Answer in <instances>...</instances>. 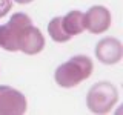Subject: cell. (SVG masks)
Returning a JSON list of instances; mask_svg holds the SVG:
<instances>
[{"label": "cell", "mask_w": 123, "mask_h": 115, "mask_svg": "<svg viewBox=\"0 0 123 115\" xmlns=\"http://www.w3.org/2000/svg\"><path fill=\"white\" fill-rule=\"evenodd\" d=\"M29 25H32V20L29 18V15L23 12L12 14V17L9 18L6 25L0 26V46L9 52L18 51L20 37Z\"/></svg>", "instance_id": "cell-3"}, {"label": "cell", "mask_w": 123, "mask_h": 115, "mask_svg": "<svg viewBox=\"0 0 123 115\" xmlns=\"http://www.w3.org/2000/svg\"><path fill=\"white\" fill-rule=\"evenodd\" d=\"M118 101V91L109 81H98L91 86L86 97L88 109L92 114H108Z\"/></svg>", "instance_id": "cell-2"}, {"label": "cell", "mask_w": 123, "mask_h": 115, "mask_svg": "<svg viewBox=\"0 0 123 115\" xmlns=\"http://www.w3.org/2000/svg\"><path fill=\"white\" fill-rule=\"evenodd\" d=\"M92 60L86 55H75L71 57L68 61L62 63L59 68L55 69V83L62 87H74L79 86L82 81H85L86 78H89L92 74Z\"/></svg>", "instance_id": "cell-1"}, {"label": "cell", "mask_w": 123, "mask_h": 115, "mask_svg": "<svg viewBox=\"0 0 123 115\" xmlns=\"http://www.w3.org/2000/svg\"><path fill=\"white\" fill-rule=\"evenodd\" d=\"M11 6H12V2H11V0H0V18L5 17V15L9 12Z\"/></svg>", "instance_id": "cell-10"}, {"label": "cell", "mask_w": 123, "mask_h": 115, "mask_svg": "<svg viewBox=\"0 0 123 115\" xmlns=\"http://www.w3.org/2000/svg\"><path fill=\"white\" fill-rule=\"evenodd\" d=\"M28 109V101L20 91L11 86H0V115H22Z\"/></svg>", "instance_id": "cell-4"}, {"label": "cell", "mask_w": 123, "mask_h": 115, "mask_svg": "<svg viewBox=\"0 0 123 115\" xmlns=\"http://www.w3.org/2000/svg\"><path fill=\"white\" fill-rule=\"evenodd\" d=\"M45 48V37L40 32V29L34 25H29L23 31L20 41H18V51L25 52L26 55H36L42 52Z\"/></svg>", "instance_id": "cell-7"}, {"label": "cell", "mask_w": 123, "mask_h": 115, "mask_svg": "<svg viewBox=\"0 0 123 115\" xmlns=\"http://www.w3.org/2000/svg\"><path fill=\"white\" fill-rule=\"evenodd\" d=\"M14 2L20 3V5H25V3H31V2H32V0H14Z\"/></svg>", "instance_id": "cell-11"}, {"label": "cell", "mask_w": 123, "mask_h": 115, "mask_svg": "<svg viewBox=\"0 0 123 115\" xmlns=\"http://www.w3.org/2000/svg\"><path fill=\"white\" fill-rule=\"evenodd\" d=\"M83 20H85V29H88L91 34H102L106 32L111 28V17L109 9L102 5L91 6L86 12H83Z\"/></svg>", "instance_id": "cell-5"}, {"label": "cell", "mask_w": 123, "mask_h": 115, "mask_svg": "<svg viewBox=\"0 0 123 115\" xmlns=\"http://www.w3.org/2000/svg\"><path fill=\"white\" fill-rule=\"evenodd\" d=\"M48 32H49V37H51L54 41H57V43H65V41L71 40V37L66 34V31L63 28L62 17H54L52 20L48 23Z\"/></svg>", "instance_id": "cell-9"}, {"label": "cell", "mask_w": 123, "mask_h": 115, "mask_svg": "<svg viewBox=\"0 0 123 115\" xmlns=\"http://www.w3.org/2000/svg\"><path fill=\"white\" fill-rule=\"evenodd\" d=\"M62 23L69 37L79 35L85 31V20L82 11H69L65 17H62Z\"/></svg>", "instance_id": "cell-8"}, {"label": "cell", "mask_w": 123, "mask_h": 115, "mask_svg": "<svg viewBox=\"0 0 123 115\" xmlns=\"http://www.w3.org/2000/svg\"><path fill=\"white\" fill-rule=\"evenodd\" d=\"M95 57L103 64H115L123 57V46L114 37H105L95 45Z\"/></svg>", "instance_id": "cell-6"}]
</instances>
